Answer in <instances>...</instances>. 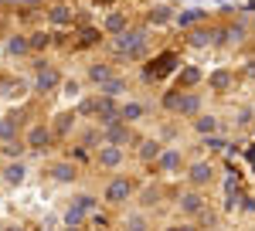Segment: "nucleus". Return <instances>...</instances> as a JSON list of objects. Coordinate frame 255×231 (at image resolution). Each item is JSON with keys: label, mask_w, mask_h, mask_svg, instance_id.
I'll list each match as a JSON object with an SVG mask.
<instances>
[{"label": "nucleus", "mask_w": 255, "mask_h": 231, "mask_svg": "<svg viewBox=\"0 0 255 231\" xmlns=\"http://www.w3.org/2000/svg\"><path fill=\"white\" fill-rule=\"evenodd\" d=\"M187 180H191V187H208L211 180H215V163L211 160H194L191 167H187Z\"/></svg>", "instance_id": "423d86ee"}, {"label": "nucleus", "mask_w": 255, "mask_h": 231, "mask_svg": "<svg viewBox=\"0 0 255 231\" xmlns=\"http://www.w3.org/2000/svg\"><path fill=\"white\" fill-rule=\"evenodd\" d=\"M146 24H153V27L174 24V10H170L167 3H160V7H150V14H146Z\"/></svg>", "instance_id": "aec40b11"}, {"label": "nucleus", "mask_w": 255, "mask_h": 231, "mask_svg": "<svg viewBox=\"0 0 255 231\" xmlns=\"http://www.w3.org/2000/svg\"><path fill=\"white\" fill-rule=\"evenodd\" d=\"M204 82V72L197 68V65H184L180 72H177V89H194Z\"/></svg>", "instance_id": "a211bd4d"}, {"label": "nucleus", "mask_w": 255, "mask_h": 231, "mask_svg": "<svg viewBox=\"0 0 255 231\" xmlns=\"http://www.w3.org/2000/svg\"><path fill=\"white\" fill-rule=\"evenodd\" d=\"M129 197H133V180H129V177H113V180L106 184V191H102V201H106L109 208H123Z\"/></svg>", "instance_id": "f03ea898"}, {"label": "nucleus", "mask_w": 255, "mask_h": 231, "mask_svg": "<svg viewBox=\"0 0 255 231\" xmlns=\"http://www.w3.org/2000/svg\"><path fill=\"white\" fill-rule=\"evenodd\" d=\"M252 109H255V106H252Z\"/></svg>", "instance_id": "c03bdc74"}, {"label": "nucleus", "mask_w": 255, "mask_h": 231, "mask_svg": "<svg viewBox=\"0 0 255 231\" xmlns=\"http://www.w3.org/2000/svg\"><path fill=\"white\" fill-rule=\"evenodd\" d=\"M126 92V78H119V75H113V78H106L102 85H99V96H109V99H119Z\"/></svg>", "instance_id": "4be33fe9"}, {"label": "nucleus", "mask_w": 255, "mask_h": 231, "mask_svg": "<svg viewBox=\"0 0 255 231\" xmlns=\"http://www.w3.org/2000/svg\"><path fill=\"white\" fill-rule=\"evenodd\" d=\"M174 65H177V55H160L157 61H150V65L143 68V78H146V82H157V78L167 75Z\"/></svg>", "instance_id": "f8f14e48"}, {"label": "nucleus", "mask_w": 255, "mask_h": 231, "mask_svg": "<svg viewBox=\"0 0 255 231\" xmlns=\"http://www.w3.org/2000/svg\"><path fill=\"white\" fill-rule=\"evenodd\" d=\"M72 204H79L85 214H96V211H99V197H96V194H79Z\"/></svg>", "instance_id": "7c9ffc66"}, {"label": "nucleus", "mask_w": 255, "mask_h": 231, "mask_svg": "<svg viewBox=\"0 0 255 231\" xmlns=\"http://www.w3.org/2000/svg\"><path fill=\"white\" fill-rule=\"evenodd\" d=\"M177 204H180V214L197 218V211L204 208V197H201V194H197V187H194V191H184V194H180V201H177Z\"/></svg>", "instance_id": "dca6fc26"}, {"label": "nucleus", "mask_w": 255, "mask_h": 231, "mask_svg": "<svg viewBox=\"0 0 255 231\" xmlns=\"http://www.w3.org/2000/svg\"><path fill=\"white\" fill-rule=\"evenodd\" d=\"M160 150H163L160 139H143V143H139V160H143V163H153L160 156Z\"/></svg>", "instance_id": "a878e982"}, {"label": "nucleus", "mask_w": 255, "mask_h": 231, "mask_svg": "<svg viewBox=\"0 0 255 231\" xmlns=\"http://www.w3.org/2000/svg\"><path fill=\"white\" fill-rule=\"evenodd\" d=\"M252 31H255V17H252Z\"/></svg>", "instance_id": "37998d69"}, {"label": "nucleus", "mask_w": 255, "mask_h": 231, "mask_svg": "<svg viewBox=\"0 0 255 231\" xmlns=\"http://www.w3.org/2000/svg\"><path fill=\"white\" fill-rule=\"evenodd\" d=\"M96 119H99V126H109V122H116L119 119V102L116 99H109V96H96Z\"/></svg>", "instance_id": "1a4fd4ad"}, {"label": "nucleus", "mask_w": 255, "mask_h": 231, "mask_svg": "<svg viewBox=\"0 0 255 231\" xmlns=\"http://www.w3.org/2000/svg\"><path fill=\"white\" fill-rule=\"evenodd\" d=\"M211 3H218V7H225V3H228V0H211Z\"/></svg>", "instance_id": "79ce46f5"}, {"label": "nucleus", "mask_w": 255, "mask_h": 231, "mask_svg": "<svg viewBox=\"0 0 255 231\" xmlns=\"http://www.w3.org/2000/svg\"><path fill=\"white\" fill-rule=\"evenodd\" d=\"M27 44H31V51H44V48L51 44V34H44V31H34V34H27Z\"/></svg>", "instance_id": "473e14b6"}, {"label": "nucleus", "mask_w": 255, "mask_h": 231, "mask_svg": "<svg viewBox=\"0 0 255 231\" xmlns=\"http://www.w3.org/2000/svg\"><path fill=\"white\" fill-rule=\"evenodd\" d=\"M204 146H208L211 153H221V150H228V139L218 136V133H208V136H204Z\"/></svg>", "instance_id": "72a5a7b5"}, {"label": "nucleus", "mask_w": 255, "mask_h": 231, "mask_svg": "<svg viewBox=\"0 0 255 231\" xmlns=\"http://www.w3.org/2000/svg\"><path fill=\"white\" fill-rule=\"evenodd\" d=\"M75 119H79L75 113H61V116H55V122H51V133H55V139H61V136H68V133H72Z\"/></svg>", "instance_id": "412c9836"}, {"label": "nucleus", "mask_w": 255, "mask_h": 231, "mask_svg": "<svg viewBox=\"0 0 255 231\" xmlns=\"http://www.w3.org/2000/svg\"><path fill=\"white\" fill-rule=\"evenodd\" d=\"M238 204H242V211H245V214H255V197H242Z\"/></svg>", "instance_id": "a19ab883"}, {"label": "nucleus", "mask_w": 255, "mask_h": 231, "mask_svg": "<svg viewBox=\"0 0 255 231\" xmlns=\"http://www.w3.org/2000/svg\"><path fill=\"white\" fill-rule=\"evenodd\" d=\"M191 44L194 48H204V44H215V31H204V27H191Z\"/></svg>", "instance_id": "c85d7f7f"}, {"label": "nucleus", "mask_w": 255, "mask_h": 231, "mask_svg": "<svg viewBox=\"0 0 255 231\" xmlns=\"http://www.w3.org/2000/svg\"><path fill=\"white\" fill-rule=\"evenodd\" d=\"M252 119H255V109L242 106V109L235 113V126H252Z\"/></svg>", "instance_id": "e433bc0d"}, {"label": "nucleus", "mask_w": 255, "mask_h": 231, "mask_svg": "<svg viewBox=\"0 0 255 231\" xmlns=\"http://www.w3.org/2000/svg\"><path fill=\"white\" fill-rule=\"evenodd\" d=\"M204 109V99L197 96V92H187V89H180V99H177V116H184V119H194L197 113Z\"/></svg>", "instance_id": "6e6552de"}, {"label": "nucleus", "mask_w": 255, "mask_h": 231, "mask_svg": "<svg viewBox=\"0 0 255 231\" xmlns=\"http://www.w3.org/2000/svg\"><path fill=\"white\" fill-rule=\"evenodd\" d=\"M24 143H27V150H48V146L55 143V133H51L48 122H34V126L24 133Z\"/></svg>", "instance_id": "39448f33"}, {"label": "nucleus", "mask_w": 255, "mask_h": 231, "mask_svg": "<svg viewBox=\"0 0 255 231\" xmlns=\"http://www.w3.org/2000/svg\"><path fill=\"white\" fill-rule=\"evenodd\" d=\"M34 68H38V75H34V92H55V89L61 85V72L55 68V65L38 61Z\"/></svg>", "instance_id": "20e7f679"}, {"label": "nucleus", "mask_w": 255, "mask_h": 231, "mask_svg": "<svg viewBox=\"0 0 255 231\" xmlns=\"http://www.w3.org/2000/svg\"><path fill=\"white\" fill-rule=\"evenodd\" d=\"M123 160H126V150L116 146V143H106V139H102V143L96 146V163L102 167V170H119Z\"/></svg>", "instance_id": "7ed1b4c3"}, {"label": "nucleus", "mask_w": 255, "mask_h": 231, "mask_svg": "<svg viewBox=\"0 0 255 231\" xmlns=\"http://www.w3.org/2000/svg\"><path fill=\"white\" fill-rule=\"evenodd\" d=\"M102 139L106 143H116V146H126V143H133V129H129V122H109V126H102Z\"/></svg>", "instance_id": "0eeeda50"}, {"label": "nucleus", "mask_w": 255, "mask_h": 231, "mask_svg": "<svg viewBox=\"0 0 255 231\" xmlns=\"http://www.w3.org/2000/svg\"><path fill=\"white\" fill-rule=\"evenodd\" d=\"M204 20H208V10H204V7H187V10H177L174 14V24L180 31H191V27L204 24Z\"/></svg>", "instance_id": "9d476101"}, {"label": "nucleus", "mask_w": 255, "mask_h": 231, "mask_svg": "<svg viewBox=\"0 0 255 231\" xmlns=\"http://www.w3.org/2000/svg\"><path fill=\"white\" fill-rule=\"evenodd\" d=\"M116 51L126 61H139V58L146 55V27H136V31H119L116 34Z\"/></svg>", "instance_id": "f257e3e1"}, {"label": "nucleus", "mask_w": 255, "mask_h": 231, "mask_svg": "<svg viewBox=\"0 0 255 231\" xmlns=\"http://www.w3.org/2000/svg\"><path fill=\"white\" fill-rule=\"evenodd\" d=\"M157 201H160V191H157V187H146V191H143V201H139V204H143V208H153Z\"/></svg>", "instance_id": "4c0bfd02"}, {"label": "nucleus", "mask_w": 255, "mask_h": 231, "mask_svg": "<svg viewBox=\"0 0 255 231\" xmlns=\"http://www.w3.org/2000/svg\"><path fill=\"white\" fill-rule=\"evenodd\" d=\"M143 116H146V102H136V99L119 102V119H123V122H129V126H133V122H139Z\"/></svg>", "instance_id": "ddd939ff"}, {"label": "nucleus", "mask_w": 255, "mask_h": 231, "mask_svg": "<svg viewBox=\"0 0 255 231\" xmlns=\"http://www.w3.org/2000/svg\"><path fill=\"white\" fill-rule=\"evenodd\" d=\"M24 150H27V143H24L20 136H14V139H7V143H3V153L10 156V160H17V156H24Z\"/></svg>", "instance_id": "c756f323"}, {"label": "nucleus", "mask_w": 255, "mask_h": 231, "mask_svg": "<svg viewBox=\"0 0 255 231\" xmlns=\"http://www.w3.org/2000/svg\"><path fill=\"white\" fill-rule=\"evenodd\" d=\"M126 27H129L126 10H109V14H106V20H102V31H106V34H113V38H116L119 31H126Z\"/></svg>", "instance_id": "f3484780"}, {"label": "nucleus", "mask_w": 255, "mask_h": 231, "mask_svg": "<svg viewBox=\"0 0 255 231\" xmlns=\"http://www.w3.org/2000/svg\"><path fill=\"white\" fill-rule=\"evenodd\" d=\"M194 129H197L201 136L218 133V129H221V119H218V116H211V113H197V116H194Z\"/></svg>", "instance_id": "6ab92c4d"}, {"label": "nucleus", "mask_w": 255, "mask_h": 231, "mask_svg": "<svg viewBox=\"0 0 255 231\" xmlns=\"http://www.w3.org/2000/svg\"><path fill=\"white\" fill-rule=\"evenodd\" d=\"M85 218H89V214L82 211L79 204H68V208H65V214H61V221H65L68 228H82V225H85Z\"/></svg>", "instance_id": "bb28decb"}, {"label": "nucleus", "mask_w": 255, "mask_h": 231, "mask_svg": "<svg viewBox=\"0 0 255 231\" xmlns=\"http://www.w3.org/2000/svg\"><path fill=\"white\" fill-rule=\"evenodd\" d=\"M225 34H228V41H245V38H249V24H245V20H238V24H232Z\"/></svg>", "instance_id": "c9c22d12"}, {"label": "nucleus", "mask_w": 255, "mask_h": 231, "mask_svg": "<svg viewBox=\"0 0 255 231\" xmlns=\"http://www.w3.org/2000/svg\"><path fill=\"white\" fill-rule=\"evenodd\" d=\"M58 89H61V96H68V99H79L82 96V85L75 82V78H61Z\"/></svg>", "instance_id": "f704fd0d"}, {"label": "nucleus", "mask_w": 255, "mask_h": 231, "mask_svg": "<svg viewBox=\"0 0 255 231\" xmlns=\"http://www.w3.org/2000/svg\"><path fill=\"white\" fill-rule=\"evenodd\" d=\"M24 180H27V163H24V160L17 156V160H10V163L3 167V184H10V187H20Z\"/></svg>", "instance_id": "2eb2a0df"}, {"label": "nucleus", "mask_w": 255, "mask_h": 231, "mask_svg": "<svg viewBox=\"0 0 255 231\" xmlns=\"http://www.w3.org/2000/svg\"><path fill=\"white\" fill-rule=\"evenodd\" d=\"M177 99H180V89H170V92L163 96V109H170V113H174V109H177Z\"/></svg>", "instance_id": "ea45409f"}, {"label": "nucleus", "mask_w": 255, "mask_h": 231, "mask_svg": "<svg viewBox=\"0 0 255 231\" xmlns=\"http://www.w3.org/2000/svg\"><path fill=\"white\" fill-rule=\"evenodd\" d=\"M153 167H157L160 173H174L177 167H180V150H177V146H163L160 156L153 160Z\"/></svg>", "instance_id": "4468645a"}, {"label": "nucleus", "mask_w": 255, "mask_h": 231, "mask_svg": "<svg viewBox=\"0 0 255 231\" xmlns=\"http://www.w3.org/2000/svg\"><path fill=\"white\" fill-rule=\"evenodd\" d=\"M17 133H20V119L17 116H0V143L14 139Z\"/></svg>", "instance_id": "393cba45"}, {"label": "nucleus", "mask_w": 255, "mask_h": 231, "mask_svg": "<svg viewBox=\"0 0 255 231\" xmlns=\"http://www.w3.org/2000/svg\"><path fill=\"white\" fill-rule=\"evenodd\" d=\"M7 55H17V58L31 55V44H27V38H24V34H14V38H7Z\"/></svg>", "instance_id": "cd10ccee"}, {"label": "nucleus", "mask_w": 255, "mask_h": 231, "mask_svg": "<svg viewBox=\"0 0 255 231\" xmlns=\"http://www.w3.org/2000/svg\"><path fill=\"white\" fill-rule=\"evenodd\" d=\"M51 180H58V184H72V180H75V163H68V160L51 163Z\"/></svg>", "instance_id": "5701e85b"}, {"label": "nucleus", "mask_w": 255, "mask_h": 231, "mask_svg": "<svg viewBox=\"0 0 255 231\" xmlns=\"http://www.w3.org/2000/svg\"><path fill=\"white\" fill-rule=\"evenodd\" d=\"M106 78H113V68H109V65H89V82L102 85Z\"/></svg>", "instance_id": "2f4dec72"}, {"label": "nucleus", "mask_w": 255, "mask_h": 231, "mask_svg": "<svg viewBox=\"0 0 255 231\" xmlns=\"http://www.w3.org/2000/svg\"><path fill=\"white\" fill-rule=\"evenodd\" d=\"M48 20H51L55 27H68V24H72V7H68V3H55V7L48 10Z\"/></svg>", "instance_id": "b1692460"}, {"label": "nucleus", "mask_w": 255, "mask_h": 231, "mask_svg": "<svg viewBox=\"0 0 255 231\" xmlns=\"http://www.w3.org/2000/svg\"><path fill=\"white\" fill-rule=\"evenodd\" d=\"M232 85H235V72H232V68H215V72L208 75V89L218 92V96H225Z\"/></svg>", "instance_id": "9b49d317"}, {"label": "nucleus", "mask_w": 255, "mask_h": 231, "mask_svg": "<svg viewBox=\"0 0 255 231\" xmlns=\"http://www.w3.org/2000/svg\"><path fill=\"white\" fill-rule=\"evenodd\" d=\"M126 228H146V214H126Z\"/></svg>", "instance_id": "58836bf2"}]
</instances>
